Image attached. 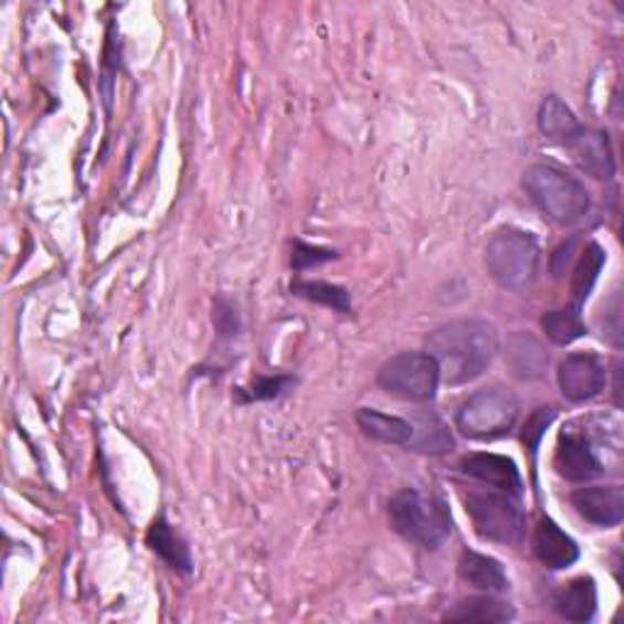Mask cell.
Here are the masks:
<instances>
[{
  "mask_svg": "<svg viewBox=\"0 0 624 624\" xmlns=\"http://www.w3.org/2000/svg\"><path fill=\"white\" fill-rule=\"evenodd\" d=\"M553 464H557V470L563 478L575 483L591 480L605 470L603 462H600L593 450V442L588 440V434L571 432V430L561 432Z\"/></svg>",
  "mask_w": 624,
  "mask_h": 624,
  "instance_id": "9c48e42d",
  "label": "cell"
},
{
  "mask_svg": "<svg viewBox=\"0 0 624 624\" xmlns=\"http://www.w3.org/2000/svg\"><path fill=\"white\" fill-rule=\"evenodd\" d=\"M567 147L571 149L573 161L579 163L588 176H593V179L607 181L615 176V157H612L610 137L603 129L581 127L579 133L569 139Z\"/></svg>",
  "mask_w": 624,
  "mask_h": 624,
  "instance_id": "30bf717a",
  "label": "cell"
},
{
  "mask_svg": "<svg viewBox=\"0 0 624 624\" xmlns=\"http://www.w3.org/2000/svg\"><path fill=\"white\" fill-rule=\"evenodd\" d=\"M147 544L151 551H157L159 557L169 563L171 569L181 571V573H191V551H188V544L181 539V535L163 520V517H157L151 522L149 532H147Z\"/></svg>",
  "mask_w": 624,
  "mask_h": 624,
  "instance_id": "2e32d148",
  "label": "cell"
},
{
  "mask_svg": "<svg viewBox=\"0 0 624 624\" xmlns=\"http://www.w3.org/2000/svg\"><path fill=\"white\" fill-rule=\"evenodd\" d=\"M486 268L498 286L525 290L535 284L539 271V244L532 234L503 228L486 246Z\"/></svg>",
  "mask_w": 624,
  "mask_h": 624,
  "instance_id": "277c9868",
  "label": "cell"
},
{
  "mask_svg": "<svg viewBox=\"0 0 624 624\" xmlns=\"http://www.w3.org/2000/svg\"><path fill=\"white\" fill-rule=\"evenodd\" d=\"M466 476L486 483L490 488L508 493L512 498L522 496V476L520 468L508 456L500 454H470L462 462Z\"/></svg>",
  "mask_w": 624,
  "mask_h": 624,
  "instance_id": "7c38bea8",
  "label": "cell"
},
{
  "mask_svg": "<svg viewBox=\"0 0 624 624\" xmlns=\"http://www.w3.org/2000/svg\"><path fill=\"white\" fill-rule=\"evenodd\" d=\"M512 617L515 610L490 595L462 600V603H456L446 612V620L452 622H510Z\"/></svg>",
  "mask_w": 624,
  "mask_h": 624,
  "instance_id": "44dd1931",
  "label": "cell"
},
{
  "mask_svg": "<svg viewBox=\"0 0 624 624\" xmlns=\"http://www.w3.org/2000/svg\"><path fill=\"white\" fill-rule=\"evenodd\" d=\"M605 266V252L603 246L591 242L585 244V250L579 256V264L573 266L571 276V296H573V308L581 310V305L591 296V290L595 286V281L600 276V271Z\"/></svg>",
  "mask_w": 624,
  "mask_h": 624,
  "instance_id": "ffe728a7",
  "label": "cell"
},
{
  "mask_svg": "<svg viewBox=\"0 0 624 624\" xmlns=\"http://www.w3.org/2000/svg\"><path fill=\"white\" fill-rule=\"evenodd\" d=\"M553 415H557V412H553V408H539V410L532 412V415H529L527 425H525V432H522V440L527 444V450L532 452V454L537 452V446H539L541 437H544L547 427L551 425Z\"/></svg>",
  "mask_w": 624,
  "mask_h": 624,
  "instance_id": "d4e9b609",
  "label": "cell"
},
{
  "mask_svg": "<svg viewBox=\"0 0 624 624\" xmlns=\"http://www.w3.org/2000/svg\"><path fill=\"white\" fill-rule=\"evenodd\" d=\"M466 512L476 535L483 539L508 547H517L525 541V512L508 493H468Z\"/></svg>",
  "mask_w": 624,
  "mask_h": 624,
  "instance_id": "8992f818",
  "label": "cell"
},
{
  "mask_svg": "<svg viewBox=\"0 0 624 624\" xmlns=\"http://www.w3.org/2000/svg\"><path fill=\"white\" fill-rule=\"evenodd\" d=\"M427 355L437 361L446 385H464L478 379L496 359L500 341L486 320H454L430 332Z\"/></svg>",
  "mask_w": 624,
  "mask_h": 624,
  "instance_id": "6da1fadb",
  "label": "cell"
},
{
  "mask_svg": "<svg viewBox=\"0 0 624 624\" xmlns=\"http://www.w3.org/2000/svg\"><path fill=\"white\" fill-rule=\"evenodd\" d=\"M408 446H415L417 452L427 454H444L452 452L454 440L444 422L430 412V415H420V427L412 425V440Z\"/></svg>",
  "mask_w": 624,
  "mask_h": 624,
  "instance_id": "603a6c76",
  "label": "cell"
},
{
  "mask_svg": "<svg viewBox=\"0 0 624 624\" xmlns=\"http://www.w3.org/2000/svg\"><path fill=\"white\" fill-rule=\"evenodd\" d=\"M508 363L517 379L535 381L544 376L549 355L535 337L515 335L508 345Z\"/></svg>",
  "mask_w": 624,
  "mask_h": 624,
  "instance_id": "ac0fdd59",
  "label": "cell"
},
{
  "mask_svg": "<svg viewBox=\"0 0 624 624\" xmlns=\"http://www.w3.org/2000/svg\"><path fill=\"white\" fill-rule=\"evenodd\" d=\"M573 250H575V242H567V244H561L557 252H553V256H551V271H553V276H561L563 264L571 262Z\"/></svg>",
  "mask_w": 624,
  "mask_h": 624,
  "instance_id": "f1b7e54d",
  "label": "cell"
},
{
  "mask_svg": "<svg viewBox=\"0 0 624 624\" xmlns=\"http://www.w3.org/2000/svg\"><path fill=\"white\" fill-rule=\"evenodd\" d=\"M388 517L400 537L422 549H440L452 537V512L437 496L400 490L388 503Z\"/></svg>",
  "mask_w": 624,
  "mask_h": 624,
  "instance_id": "7a4b0ae2",
  "label": "cell"
},
{
  "mask_svg": "<svg viewBox=\"0 0 624 624\" xmlns=\"http://www.w3.org/2000/svg\"><path fill=\"white\" fill-rule=\"evenodd\" d=\"M332 258H337L335 252L320 250V246H310L305 242H296V244H293L290 264L296 271H303V268H310V266H320L325 262H332Z\"/></svg>",
  "mask_w": 624,
  "mask_h": 624,
  "instance_id": "484cf974",
  "label": "cell"
},
{
  "mask_svg": "<svg viewBox=\"0 0 624 624\" xmlns=\"http://www.w3.org/2000/svg\"><path fill=\"white\" fill-rule=\"evenodd\" d=\"M357 425L363 434H367V437L376 442H383V444L408 446L412 440V422L403 417H395V415H385V412L371 410V408L357 410Z\"/></svg>",
  "mask_w": 624,
  "mask_h": 624,
  "instance_id": "e0dca14e",
  "label": "cell"
},
{
  "mask_svg": "<svg viewBox=\"0 0 624 624\" xmlns=\"http://www.w3.org/2000/svg\"><path fill=\"white\" fill-rule=\"evenodd\" d=\"M522 186L541 213L559 225L581 222L591 210V193L585 191V186L551 163L529 167L522 176Z\"/></svg>",
  "mask_w": 624,
  "mask_h": 624,
  "instance_id": "3957f363",
  "label": "cell"
},
{
  "mask_svg": "<svg viewBox=\"0 0 624 624\" xmlns=\"http://www.w3.org/2000/svg\"><path fill=\"white\" fill-rule=\"evenodd\" d=\"M553 610L569 622H591L597 610V591L593 579H573L553 595Z\"/></svg>",
  "mask_w": 624,
  "mask_h": 624,
  "instance_id": "5bb4252c",
  "label": "cell"
},
{
  "mask_svg": "<svg viewBox=\"0 0 624 624\" xmlns=\"http://www.w3.org/2000/svg\"><path fill=\"white\" fill-rule=\"evenodd\" d=\"M571 503L583 520L597 527H617L624 520V493L620 486H591L573 490Z\"/></svg>",
  "mask_w": 624,
  "mask_h": 624,
  "instance_id": "8fae6325",
  "label": "cell"
},
{
  "mask_svg": "<svg viewBox=\"0 0 624 624\" xmlns=\"http://www.w3.org/2000/svg\"><path fill=\"white\" fill-rule=\"evenodd\" d=\"M213 320L222 335H234V329H237V315H234L230 305H225L222 300L215 305Z\"/></svg>",
  "mask_w": 624,
  "mask_h": 624,
  "instance_id": "83f0119b",
  "label": "cell"
},
{
  "mask_svg": "<svg viewBox=\"0 0 624 624\" xmlns=\"http://www.w3.org/2000/svg\"><path fill=\"white\" fill-rule=\"evenodd\" d=\"M557 381L563 398H569L571 403H585L605 391L607 371L595 355L581 351V355H569L559 363Z\"/></svg>",
  "mask_w": 624,
  "mask_h": 624,
  "instance_id": "ba28073f",
  "label": "cell"
},
{
  "mask_svg": "<svg viewBox=\"0 0 624 624\" xmlns=\"http://www.w3.org/2000/svg\"><path fill=\"white\" fill-rule=\"evenodd\" d=\"M532 549H535V557L551 571L573 567V563L579 561V553H581L579 544H575V541L563 532L557 522L549 520V517H541L539 525L535 527Z\"/></svg>",
  "mask_w": 624,
  "mask_h": 624,
  "instance_id": "4fadbf2b",
  "label": "cell"
},
{
  "mask_svg": "<svg viewBox=\"0 0 624 624\" xmlns=\"http://www.w3.org/2000/svg\"><path fill=\"white\" fill-rule=\"evenodd\" d=\"M293 383H296V379H290V376H258L250 388V400L278 398L281 393H286Z\"/></svg>",
  "mask_w": 624,
  "mask_h": 624,
  "instance_id": "4316f807",
  "label": "cell"
},
{
  "mask_svg": "<svg viewBox=\"0 0 624 624\" xmlns=\"http://www.w3.org/2000/svg\"><path fill=\"white\" fill-rule=\"evenodd\" d=\"M541 329H544L553 345L567 347L585 335V322L579 308H561L544 313V317H541Z\"/></svg>",
  "mask_w": 624,
  "mask_h": 624,
  "instance_id": "7402d4cb",
  "label": "cell"
},
{
  "mask_svg": "<svg viewBox=\"0 0 624 624\" xmlns=\"http://www.w3.org/2000/svg\"><path fill=\"white\" fill-rule=\"evenodd\" d=\"M458 575H462L464 583L483 593H503L508 588V575H505L500 561L478 551L462 553V559H458Z\"/></svg>",
  "mask_w": 624,
  "mask_h": 624,
  "instance_id": "9a60e30c",
  "label": "cell"
},
{
  "mask_svg": "<svg viewBox=\"0 0 624 624\" xmlns=\"http://www.w3.org/2000/svg\"><path fill=\"white\" fill-rule=\"evenodd\" d=\"M520 415V400L503 385H490L476 391L456 410V427L468 440H498L505 437Z\"/></svg>",
  "mask_w": 624,
  "mask_h": 624,
  "instance_id": "5b68a950",
  "label": "cell"
},
{
  "mask_svg": "<svg viewBox=\"0 0 624 624\" xmlns=\"http://www.w3.org/2000/svg\"><path fill=\"white\" fill-rule=\"evenodd\" d=\"M379 385L385 393L410 400V403H427L437 395L440 367L427 351H403L388 359L379 369Z\"/></svg>",
  "mask_w": 624,
  "mask_h": 624,
  "instance_id": "52a82bcc",
  "label": "cell"
},
{
  "mask_svg": "<svg viewBox=\"0 0 624 624\" xmlns=\"http://www.w3.org/2000/svg\"><path fill=\"white\" fill-rule=\"evenodd\" d=\"M537 125L541 129V135L549 139H561V142H569V139L581 129L579 117H575L569 105L557 96H549L539 105Z\"/></svg>",
  "mask_w": 624,
  "mask_h": 624,
  "instance_id": "d6986e66",
  "label": "cell"
},
{
  "mask_svg": "<svg viewBox=\"0 0 624 624\" xmlns=\"http://www.w3.org/2000/svg\"><path fill=\"white\" fill-rule=\"evenodd\" d=\"M290 290L296 293L298 298L320 303V305H325V308H332L337 313H349L351 310L349 293L341 286L322 284V281H298V284L290 286Z\"/></svg>",
  "mask_w": 624,
  "mask_h": 624,
  "instance_id": "cb8c5ba5",
  "label": "cell"
}]
</instances>
